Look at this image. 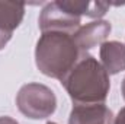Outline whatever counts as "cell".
<instances>
[{
	"label": "cell",
	"instance_id": "1",
	"mask_svg": "<svg viewBox=\"0 0 125 124\" xmlns=\"http://www.w3.org/2000/svg\"><path fill=\"white\" fill-rule=\"evenodd\" d=\"M76 105L103 104L111 89L109 74L93 56H83L74 69L61 80Z\"/></svg>",
	"mask_w": 125,
	"mask_h": 124
},
{
	"label": "cell",
	"instance_id": "2",
	"mask_svg": "<svg viewBox=\"0 0 125 124\" xmlns=\"http://www.w3.org/2000/svg\"><path fill=\"white\" fill-rule=\"evenodd\" d=\"M83 56L86 54L80 53L73 35L65 32H42L35 47L38 70L58 80H62Z\"/></svg>",
	"mask_w": 125,
	"mask_h": 124
},
{
	"label": "cell",
	"instance_id": "3",
	"mask_svg": "<svg viewBox=\"0 0 125 124\" xmlns=\"http://www.w3.org/2000/svg\"><path fill=\"white\" fill-rule=\"evenodd\" d=\"M18 110L31 120H44L57 110V96L42 83H26L16 95Z\"/></svg>",
	"mask_w": 125,
	"mask_h": 124
},
{
	"label": "cell",
	"instance_id": "4",
	"mask_svg": "<svg viewBox=\"0 0 125 124\" xmlns=\"http://www.w3.org/2000/svg\"><path fill=\"white\" fill-rule=\"evenodd\" d=\"M82 18L74 16L68 12H65L58 1L47 3L38 19L39 29L42 32H65V34H74L80 28Z\"/></svg>",
	"mask_w": 125,
	"mask_h": 124
},
{
	"label": "cell",
	"instance_id": "5",
	"mask_svg": "<svg viewBox=\"0 0 125 124\" xmlns=\"http://www.w3.org/2000/svg\"><path fill=\"white\" fill-rule=\"evenodd\" d=\"M112 31V25L108 21L97 19L93 22H89L86 25H80V28L73 34V39L80 50L82 54H86L89 50H92L96 45H102L109 34Z\"/></svg>",
	"mask_w": 125,
	"mask_h": 124
},
{
	"label": "cell",
	"instance_id": "6",
	"mask_svg": "<svg viewBox=\"0 0 125 124\" xmlns=\"http://www.w3.org/2000/svg\"><path fill=\"white\" fill-rule=\"evenodd\" d=\"M114 112L105 104L74 105L70 111L68 124H114Z\"/></svg>",
	"mask_w": 125,
	"mask_h": 124
},
{
	"label": "cell",
	"instance_id": "7",
	"mask_svg": "<svg viewBox=\"0 0 125 124\" xmlns=\"http://www.w3.org/2000/svg\"><path fill=\"white\" fill-rule=\"evenodd\" d=\"M100 64L108 74H118L125 70V44L119 41H105L99 50Z\"/></svg>",
	"mask_w": 125,
	"mask_h": 124
},
{
	"label": "cell",
	"instance_id": "8",
	"mask_svg": "<svg viewBox=\"0 0 125 124\" xmlns=\"http://www.w3.org/2000/svg\"><path fill=\"white\" fill-rule=\"evenodd\" d=\"M25 4L19 1H0V34L12 35L22 24Z\"/></svg>",
	"mask_w": 125,
	"mask_h": 124
},
{
	"label": "cell",
	"instance_id": "9",
	"mask_svg": "<svg viewBox=\"0 0 125 124\" xmlns=\"http://www.w3.org/2000/svg\"><path fill=\"white\" fill-rule=\"evenodd\" d=\"M58 4L62 9L74 16H89V18H102L108 9L111 7L109 3L105 1H82V0H71V1H61L58 0Z\"/></svg>",
	"mask_w": 125,
	"mask_h": 124
},
{
	"label": "cell",
	"instance_id": "10",
	"mask_svg": "<svg viewBox=\"0 0 125 124\" xmlns=\"http://www.w3.org/2000/svg\"><path fill=\"white\" fill-rule=\"evenodd\" d=\"M114 124H125V107L119 111V112H118V115L115 117Z\"/></svg>",
	"mask_w": 125,
	"mask_h": 124
},
{
	"label": "cell",
	"instance_id": "11",
	"mask_svg": "<svg viewBox=\"0 0 125 124\" xmlns=\"http://www.w3.org/2000/svg\"><path fill=\"white\" fill-rule=\"evenodd\" d=\"M0 124H19V123L15 118L9 117V115H3V117H0Z\"/></svg>",
	"mask_w": 125,
	"mask_h": 124
},
{
	"label": "cell",
	"instance_id": "12",
	"mask_svg": "<svg viewBox=\"0 0 125 124\" xmlns=\"http://www.w3.org/2000/svg\"><path fill=\"white\" fill-rule=\"evenodd\" d=\"M121 92H122V98L125 99V77L122 80V86H121Z\"/></svg>",
	"mask_w": 125,
	"mask_h": 124
},
{
	"label": "cell",
	"instance_id": "13",
	"mask_svg": "<svg viewBox=\"0 0 125 124\" xmlns=\"http://www.w3.org/2000/svg\"><path fill=\"white\" fill-rule=\"evenodd\" d=\"M45 124H57V123H54V121H47Z\"/></svg>",
	"mask_w": 125,
	"mask_h": 124
}]
</instances>
